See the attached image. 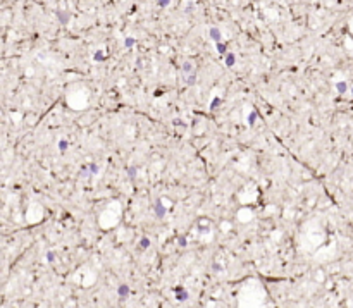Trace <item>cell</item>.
Wrapping results in <instances>:
<instances>
[{"instance_id":"cell-1","label":"cell","mask_w":353,"mask_h":308,"mask_svg":"<svg viewBox=\"0 0 353 308\" xmlns=\"http://www.w3.org/2000/svg\"><path fill=\"white\" fill-rule=\"evenodd\" d=\"M210 36H212V40L219 41V40H221V31H219L217 28H212V29H210Z\"/></svg>"},{"instance_id":"cell-2","label":"cell","mask_w":353,"mask_h":308,"mask_svg":"<svg viewBox=\"0 0 353 308\" xmlns=\"http://www.w3.org/2000/svg\"><path fill=\"white\" fill-rule=\"evenodd\" d=\"M128 293H129L128 286H121V288H119V294H121V296H126Z\"/></svg>"},{"instance_id":"cell-3","label":"cell","mask_w":353,"mask_h":308,"mask_svg":"<svg viewBox=\"0 0 353 308\" xmlns=\"http://www.w3.org/2000/svg\"><path fill=\"white\" fill-rule=\"evenodd\" d=\"M338 90H339V93H345L346 91V84L345 83H338Z\"/></svg>"},{"instance_id":"cell-4","label":"cell","mask_w":353,"mask_h":308,"mask_svg":"<svg viewBox=\"0 0 353 308\" xmlns=\"http://www.w3.org/2000/svg\"><path fill=\"white\" fill-rule=\"evenodd\" d=\"M59 17H60V21H62V22H66V21L69 19V16H67V14H62V12H59Z\"/></svg>"},{"instance_id":"cell-5","label":"cell","mask_w":353,"mask_h":308,"mask_svg":"<svg viewBox=\"0 0 353 308\" xmlns=\"http://www.w3.org/2000/svg\"><path fill=\"white\" fill-rule=\"evenodd\" d=\"M233 62H234V55H233V54H229V55H227V66H231Z\"/></svg>"},{"instance_id":"cell-6","label":"cell","mask_w":353,"mask_h":308,"mask_svg":"<svg viewBox=\"0 0 353 308\" xmlns=\"http://www.w3.org/2000/svg\"><path fill=\"white\" fill-rule=\"evenodd\" d=\"M217 50H219L221 54H224V50H226V45H221V43H219V45H217Z\"/></svg>"},{"instance_id":"cell-7","label":"cell","mask_w":353,"mask_h":308,"mask_svg":"<svg viewBox=\"0 0 353 308\" xmlns=\"http://www.w3.org/2000/svg\"><path fill=\"white\" fill-rule=\"evenodd\" d=\"M148 246V239L145 238V239H141V248H147Z\"/></svg>"},{"instance_id":"cell-8","label":"cell","mask_w":353,"mask_h":308,"mask_svg":"<svg viewBox=\"0 0 353 308\" xmlns=\"http://www.w3.org/2000/svg\"><path fill=\"white\" fill-rule=\"evenodd\" d=\"M133 43H134V40H133V38H128V40H126V47H131Z\"/></svg>"},{"instance_id":"cell-9","label":"cell","mask_w":353,"mask_h":308,"mask_svg":"<svg viewBox=\"0 0 353 308\" xmlns=\"http://www.w3.org/2000/svg\"><path fill=\"white\" fill-rule=\"evenodd\" d=\"M66 146H67V143H66V141H62V143H60V150H66Z\"/></svg>"},{"instance_id":"cell-10","label":"cell","mask_w":353,"mask_h":308,"mask_svg":"<svg viewBox=\"0 0 353 308\" xmlns=\"http://www.w3.org/2000/svg\"><path fill=\"white\" fill-rule=\"evenodd\" d=\"M159 3H160V5H167L169 0H159Z\"/></svg>"}]
</instances>
